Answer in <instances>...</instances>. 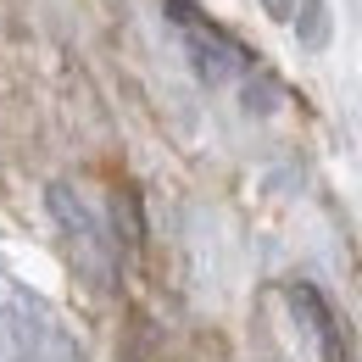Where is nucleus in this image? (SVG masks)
<instances>
[{"instance_id": "nucleus-1", "label": "nucleus", "mask_w": 362, "mask_h": 362, "mask_svg": "<svg viewBox=\"0 0 362 362\" xmlns=\"http://www.w3.org/2000/svg\"><path fill=\"white\" fill-rule=\"evenodd\" d=\"M168 17H173V28L184 34V45H189V62H195V73L206 78V84H228V78H240L245 67H251V56L228 40L223 28H212L195 6H184V0H168Z\"/></svg>"}, {"instance_id": "nucleus-2", "label": "nucleus", "mask_w": 362, "mask_h": 362, "mask_svg": "<svg viewBox=\"0 0 362 362\" xmlns=\"http://www.w3.org/2000/svg\"><path fill=\"white\" fill-rule=\"evenodd\" d=\"M290 307H296V317H307V323H313V340H317V351H323V362H351L346 329L334 323L329 301L317 296L313 284H290Z\"/></svg>"}, {"instance_id": "nucleus-3", "label": "nucleus", "mask_w": 362, "mask_h": 362, "mask_svg": "<svg viewBox=\"0 0 362 362\" xmlns=\"http://www.w3.org/2000/svg\"><path fill=\"white\" fill-rule=\"evenodd\" d=\"M262 11H268L273 23L296 28L301 45H313V50L329 40V11H323V0H262Z\"/></svg>"}]
</instances>
